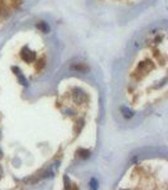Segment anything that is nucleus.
Instances as JSON below:
<instances>
[{"mask_svg": "<svg viewBox=\"0 0 168 190\" xmlns=\"http://www.w3.org/2000/svg\"><path fill=\"white\" fill-rule=\"evenodd\" d=\"M22 58L25 61V62H33L35 60V52L30 51L28 47H24V48L22 50Z\"/></svg>", "mask_w": 168, "mask_h": 190, "instance_id": "obj_1", "label": "nucleus"}, {"mask_svg": "<svg viewBox=\"0 0 168 190\" xmlns=\"http://www.w3.org/2000/svg\"><path fill=\"white\" fill-rule=\"evenodd\" d=\"M73 98H75V102H77V103H82L83 100L86 99V95L85 93H82L80 89H75L73 90Z\"/></svg>", "mask_w": 168, "mask_h": 190, "instance_id": "obj_2", "label": "nucleus"}, {"mask_svg": "<svg viewBox=\"0 0 168 190\" xmlns=\"http://www.w3.org/2000/svg\"><path fill=\"white\" fill-rule=\"evenodd\" d=\"M13 71H14V72H15V75L18 76V79H19L20 84H22V85H24V86H27V85H28V81L25 80L24 76H23V74L20 72V70L18 69V67H13Z\"/></svg>", "mask_w": 168, "mask_h": 190, "instance_id": "obj_3", "label": "nucleus"}, {"mask_svg": "<svg viewBox=\"0 0 168 190\" xmlns=\"http://www.w3.org/2000/svg\"><path fill=\"white\" fill-rule=\"evenodd\" d=\"M71 70L78 71V72H86V71L88 70V67L85 64H75V65L71 66Z\"/></svg>", "mask_w": 168, "mask_h": 190, "instance_id": "obj_4", "label": "nucleus"}, {"mask_svg": "<svg viewBox=\"0 0 168 190\" xmlns=\"http://www.w3.org/2000/svg\"><path fill=\"white\" fill-rule=\"evenodd\" d=\"M37 28H38V29H41L42 32H44V33L49 32V26H48L46 22H39L38 24H37Z\"/></svg>", "mask_w": 168, "mask_h": 190, "instance_id": "obj_5", "label": "nucleus"}, {"mask_svg": "<svg viewBox=\"0 0 168 190\" xmlns=\"http://www.w3.org/2000/svg\"><path fill=\"white\" fill-rule=\"evenodd\" d=\"M121 113H123V115H124L125 118H132V117H133V112L130 110V109L125 108V107L121 108Z\"/></svg>", "mask_w": 168, "mask_h": 190, "instance_id": "obj_6", "label": "nucleus"}, {"mask_svg": "<svg viewBox=\"0 0 168 190\" xmlns=\"http://www.w3.org/2000/svg\"><path fill=\"white\" fill-rule=\"evenodd\" d=\"M77 155L80 156V157H82V159H87L88 156H90V152H88L87 150H83V148H80L77 151Z\"/></svg>", "mask_w": 168, "mask_h": 190, "instance_id": "obj_7", "label": "nucleus"}, {"mask_svg": "<svg viewBox=\"0 0 168 190\" xmlns=\"http://www.w3.org/2000/svg\"><path fill=\"white\" fill-rule=\"evenodd\" d=\"M44 66V60H39L38 61V66H37V70H41Z\"/></svg>", "mask_w": 168, "mask_h": 190, "instance_id": "obj_8", "label": "nucleus"}, {"mask_svg": "<svg viewBox=\"0 0 168 190\" xmlns=\"http://www.w3.org/2000/svg\"><path fill=\"white\" fill-rule=\"evenodd\" d=\"M97 188V181L95 179H91V189H96Z\"/></svg>", "mask_w": 168, "mask_h": 190, "instance_id": "obj_9", "label": "nucleus"}]
</instances>
